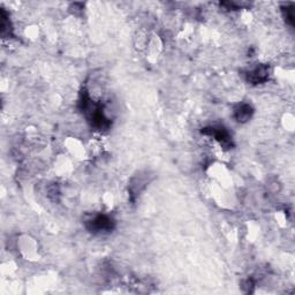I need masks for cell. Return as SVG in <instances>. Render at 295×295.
Here are the masks:
<instances>
[{"instance_id":"cell-1","label":"cell","mask_w":295,"mask_h":295,"mask_svg":"<svg viewBox=\"0 0 295 295\" xmlns=\"http://www.w3.org/2000/svg\"><path fill=\"white\" fill-rule=\"evenodd\" d=\"M203 132L214 136L215 140H217L224 148H230L232 145V140H231L230 134L223 127H211V128H205Z\"/></svg>"},{"instance_id":"cell-2","label":"cell","mask_w":295,"mask_h":295,"mask_svg":"<svg viewBox=\"0 0 295 295\" xmlns=\"http://www.w3.org/2000/svg\"><path fill=\"white\" fill-rule=\"evenodd\" d=\"M113 227V221L106 216H97V217L91 220V229L93 232H109Z\"/></svg>"},{"instance_id":"cell-3","label":"cell","mask_w":295,"mask_h":295,"mask_svg":"<svg viewBox=\"0 0 295 295\" xmlns=\"http://www.w3.org/2000/svg\"><path fill=\"white\" fill-rule=\"evenodd\" d=\"M267 77H269V68L266 66H260L248 73V81L254 84L263 83L267 80Z\"/></svg>"},{"instance_id":"cell-4","label":"cell","mask_w":295,"mask_h":295,"mask_svg":"<svg viewBox=\"0 0 295 295\" xmlns=\"http://www.w3.org/2000/svg\"><path fill=\"white\" fill-rule=\"evenodd\" d=\"M252 115V109L250 105L248 104H242L238 106V109H235L234 111V117L239 123H246L251 118Z\"/></svg>"}]
</instances>
